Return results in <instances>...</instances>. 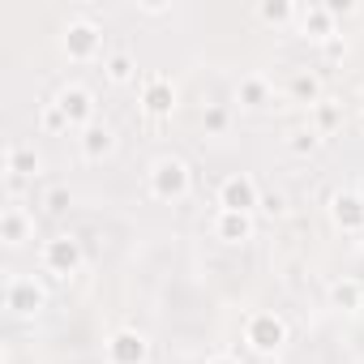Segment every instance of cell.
Here are the masks:
<instances>
[{
    "mask_svg": "<svg viewBox=\"0 0 364 364\" xmlns=\"http://www.w3.org/2000/svg\"><path fill=\"white\" fill-rule=\"evenodd\" d=\"M146 189L154 202H185L193 193V167L180 159V154H159L146 171Z\"/></svg>",
    "mask_w": 364,
    "mask_h": 364,
    "instance_id": "6da1fadb",
    "label": "cell"
},
{
    "mask_svg": "<svg viewBox=\"0 0 364 364\" xmlns=\"http://www.w3.org/2000/svg\"><path fill=\"white\" fill-rule=\"evenodd\" d=\"M86 266V249L73 232H56L39 245V270L52 274V279H73L77 270Z\"/></svg>",
    "mask_w": 364,
    "mask_h": 364,
    "instance_id": "7a4b0ae2",
    "label": "cell"
},
{
    "mask_svg": "<svg viewBox=\"0 0 364 364\" xmlns=\"http://www.w3.org/2000/svg\"><path fill=\"white\" fill-rule=\"evenodd\" d=\"M240 338H245L249 351L274 355V351H283V343H287V321H283L279 313H270V309H253V313L245 317V326H240Z\"/></svg>",
    "mask_w": 364,
    "mask_h": 364,
    "instance_id": "3957f363",
    "label": "cell"
},
{
    "mask_svg": "<svg viewBox=\"0 0 364 364\" xmlns=\"http://www.w3.org/2000/svg\"><path fill=\"white\" fill-rule=\"evenodd\" d=\"M60 52H65V60H73V65L99 60V56H103V26L90 22V18L65 22V31H60Z\"/></svg>",
    "mask_w": 364,
    "mask_h": 364,
    "instance_id": "277c9868",
    "label": "cell"
},
{
    "mask_svg": "<svg viewBox=\"0 0 364 364\" xmlns=\"http://www.w3.org/2000/svg\"><path fill=\"white\" fill-rule=\"evenodd\" d=\"M180 95H176V82L167 73H141L137 82V107L150 116V120H167L176 112Z\"/></svg>",
    "mask_w": 364,
    "mask_h": 364,
    "instance_id": "5b68a950",
    "label": "cell"
},
{
    "mask_svg": "<svg viewBox=\"0 0 364 364\" xmlns=\"http://www.w3.org/2000/svg\"><path fill=\"white\" fill-rule=\"evenodd\" d=\"M5 309L14 317H35L48 309V287L35 274H9L5 279Z\"/></svg>",
    "mask_w": 364,
    "mask_h": 364,
    "instance_id": "8992f818",
    "label": "cell"
},
{
    "mask_svg": "<svg viewBox=\"0 0 364 364\" xmlns=\"http://www.w3.org/2000/svg\"><path fill=\"white\" fill-rule=\"evenodd\" d=\"M56 107L69 116V124L82 133V129H90L95 124V112H99V99H95V90L90 86H82V82H65L60 90H56Z\"/></svg>",
    "mask_w": 364,
    "mask_h": 364,
    "instance_id": "52a82bcc",
    "label": "cell"
},
{
    "mask_svg": "<svg viewBox=\"0 0 364 364\" xmlns=\"http://www.w3.org/2000/svg\"><path fill=\"white\" fill-rule=\"evenodd\" d=\"M326 215H330V223H334L343 236H364V193H360V189H338V193H330Z\"/></svg>",
    "mask_w": 364,
    "mask_h": 364,
    "instance_id": "ba28073f",
    "label": "cell"
},
{
    "mask_svg": "<svg viewBox=\"0 0 364 364\" xmlns=\"http://www.w3.org/2000/svg\"><path fill=\"white\" fill-rule=\"evenodd\" d=\"M219 206H223V210H245V215H253V210L262 206L257 180H253L249 171H232V176H223V180H219Z\"/></svg>",
    "mask_w": 364,
    "mask_h": 364,
    "instance_id": "9c48e42d",
    "label": "cell"
},
{
    "mask_svg": "<svg viewBox=\"0 0 364 364\" xmlns=\"http://www.w3.org/2000/svg\"><path fill=\"white\" fill-rule=\"evenodd\" d=\"M107 364H150V338L141 330H116L103 343Z\"/></svg>",
    "mask_w": 364,
    "mask_h": 364,
    "instance_id": "30bf717a",
    "label": "cell"
},
{
    "mask_svg": "<svg viewBox=\"0 0 364 364\" xmlns=\"http://www.w3.org/2000/svg\"><path fill=\"white\" fill-rule=\"evenodd\" d=\"M296 35L309 39V43H330V39L343 35V31H338L334 14H330L326 5H300V9H296Z\"/></svg>",
    "mask_w": 364,
    "mask_h": 364,
    "instance_id": "8fae6325",
    "label": "cell"
},
{
    "mask_svg": "<svg viewBox=\"0 0 364 364\" xmlns=\"http://www.w3.org/2000/svg\"><path fill=\"white\" fill-rule=\"evenodd\" d=\"M253 232H257V223H253V215H245V210H215L210 215V236L219 240V245H249L253 240Z\"/></svg>",
    "mask_w": 364,
    "mask_h": 364,
    "instance_id": "7c38bea8",
    "label": "cell"
},
{
    "mask_svg": "<svg viewBox=\"0 0 364 364\" xmlns=\"http://www.w3.org/2000/svg\"><path fill=\"white\" fill-rule=\"evenodd\" d=\"M77 154H82L86 163H103V159H112V154H116V129H112L107 120H95L90 129L77 133Z\"/></svg>",
    "mask_w": 364,
    "mask_h": 364,
    "instance_id": "4fadbf2b",
    "label": "cell"
},
{
    "mask_svg": "<svg viewBox=\"0 0 364 364\" xmlns=\"http://www.w3.org/2000/svg\"><path fill=\"white\" fill-rule=\"evenodd\" d=\"M0 240H5L9 249H22L26 240H35V215L18 202H9L5 210H0Z\"/></svg>",
    "mask_w": 364,
    "mask_h": 364,
    "instance_id": "5bb4252c",
    "label": "cell"
},
{
    "mask_svg": "<svg viewBox=\"0 0 364 364\" xmlns=\"http://www.w3.org/2000/svg\"><path fill=\"white\" fill-rule=\"evenodd\" d=\"M236 103L249 107V112L274 107V86H270V77H266V73H245V77L236 82Z\"/></svg>",
    "mask_w": 364,
    "mask_h": 364,
    "instance_id": "9a60e30c",
    "label": "cell"
},
{
    "mask_svg": "<svg viewBox=\"0 0 364 364\" xmlns=\"http://www.w3.org/2000/svg\"><path fill=\"white\" fill-rule=\"evenodd\" d=\"M5 176H18V180H35V176H43V159H39V150L26 146V141H9V146H5Z\"/></svg>",
    "mask_w": 364,
    "mask_h": 364,
    "instance_id": "2e32d148",
    "label": "cell"
},
{
    "mask_svg": "<svg viewBox=\"0 0 364 364\" xmlns=\"http://www.w3.org/2000/svg\"><path fill=\"white\" fill-rule=\"evenodd\" d=\"M287 99L300 103V107H317V103L326 99V82H321V73H313V69H296L291 82H287Z\"/></svg>",
    "mask_w": 364,
    "mask_h": 364,
    "instance_id": "e0dca14e",
    "label": "cell"
},
{
    "mask_svg": "<svg viewBox=\"0 0 364 364\" xmlns=\"http://www.w3.org/2000/svg\"><path fill=\"white\" fill-rule=\"evenodd\" d=\"M309 129H313V133H321V137L338 133V129H343V103H338L334 95H326L317 107H309Z\"/></svg>",
    "mask_w": 364,
    "mask_h": 364,
    "instance_id": "ac0fdd59",
    "label": "cell"
},
{
    "mask_svg": "<svg viewBox=\"0 0 364 364\" xmlns=\"http://www.w3.org/2000/svg\"><path fill=\"white\" fill-rule=\"evenodd\" d=\"M330 304L334 309H343V313H360L364 309V287H360V279H334L330 283Z\"/></svg>",
    "mask_w": 364,
    "mask_h": 364,
    "instance_id": "d6986e66",
    "label": "cell"
},
{
    "mask_svg": "<svg viewBox=\"0 0 364 364\" xmlns=\"http://www.w3.org/2000/svg\"><path fill=\"white\" fill-rule=\"evenodd\" d=\"M103 77H107L112 86H133V82H141V77H137V60H133L129 52H112V56L103 60Z\"/></svg>",
    "mask_w": 364,
    "mask_h": 364,
    "instance_id": "ffe728a7",
    "label": "cell"
},
{
    "mask_svg": "<svg viewBox=\"0 0 364 364\" xmlns=\"http://www.w3.org/2000/svg\"><path fill=\"white\" fill-rule=\"evenodd\" d=\"M35 124H39V133L43 137H65L73 124H69V116L56 107V99H48V103H39V112H35Z\"/></svg>",
    "mask_w": 364,
    "mask_h": 364,
    "instance_id": "44dd1931",
    "label": "cell"
},
{
    "mask_svg": "<svg viewBox=\"0 0 364 364\" xmlns=\"http://www.w3.org/2000/svg\"><path fill=\"white\" fill-rule=\"evenodd\" d=\"M257 22H266V26H296V5H287V0H262Z\"/></svg>",
    "mask_w": 364,
    "mask_h": 364,
    "instance_id": "7402d4cb",
    "label": "cell"
},
{
    "mask_svg": "<svg viewBox=\"0 0 364 364\" xmlns=\"http://www.w3.org/2000/svg\"><path fill=\"white\" fill-rule=\"evenodd\" d=\"M287 150L296 154V159H309V154H317V146H321V133H313L309 124H296V129H287Z\"/></svg>",
    "mask_w": 364,
    "mask_h": 364,
    "instance_id": "603a6c76",
    "label": "cell"
},
{
    "mask_svg": "<svg viewBox=\"0 0 364 364\" xmlns=\"http://www.w3.org/2000/svg\"><path fill=\"white\" fill-rule=\"evenodd\" d=\"M202 129H206V137H223V133L232 129V107H228V103H206Z\"/></svg>",
    "mask_w": 364,
    "mask_h": 364,
    "instance_id": "cb8c5ba5",
    "label": "cell"
},
{
    "mask_svg": "<svg viewBox=\"0 0 364 364\" xmlns=\"http://www.w3.org/2000/svg\"><path fill=\"white\" fill-rule=\"evenodd\" d=\"M73 206V193H69V185H52L48 193H43V210L48 215H65Z\"/></svg>",
    "mask_w": 364,
    "mask_h": 364,
    "instance_id": "d4e9b609",
    "label": "cell"
},
{
    "mask_svg": "<svg viewBox=\"0 0 364 364\" xmlns=\"http://www.w3.org/2000/svg\"><path fill=\"white\" fill-rule=\"evenodd\" d=\"M257 210H266L270 219H283V215H287V198H283V193H262V206H257Z\"/></svg>",
    "mask_w": 364,
    "mask_h": 364,
    "instance_id": "484cf974",
    "label": "cell"
},
{
    "mask_svg": "<svg viewBox=\"0 0 364 364\" xmlns=\"http://www.w3.org/2000/svg\"><path fill=\"white\" fill-rule=\"evenodd\" d=\"M326 9L334 14V22H347V18H355V14H360L355 0H326Z\"/></svg>",
    "mask_w": 364,
    "mask_h": 364,
    "instance_id": "4316f807",
    "label": "cell"
},
{
    "mask_svg": "<svg viewBox=\"0 0 364 364\" xmlns=\"http://www.w3.org/2000/svg\"><path fill=\"white\" fill-rule=\"evenodd\" d=\"M321 52H326V60H347V39L334 35L330 43H321Z\"/></svg>",
    "mask_w": 364,
    "mask_h": 364,
    "instance_id": "83f0119b",
    "label": "cell"
},
{
    "mask_svg": "<svg viewBox=\"0 0 364 364\" xmlns=\"http://www.w3.org/2000/svg\"><path fill=\"white\" fill-rule=\"evenodd\" d=\"M206 364H240V355H232V351H215Z\"/></svg>",
    "mask_w": 364,
    "mask_h": 364,
    "instance_id": "f1b7e54d",
    "label": "cell"
},
{
    "mask_svg": "<svg viewBox=\"0 0 364 364\" xmlns=\"http://www.w3.org/2000/svg\"><path fill=\"white\" fill-rule=\"evenodd\" d=\"M137 9H141L146 18H163V14H167V5H137Z\"/></svg>",
    "mask_w": 364,
    "mask_h": 364,
    "instance_id": "f546056e",
    "label": "cell"
},
{
    "mask_svg": "<svg viewBox=\"0 0 364 364\" xmlns=\"http://www.w3.org/2000/svg\"><path fill=\"white\" fill-rule=\"evenodd\" d=\"M355 99H360V107H364V82H360V95H355Z\"/></svg>",
    "mask_w": 364,
    "mask_h": 364,
    "instance_id": "4dcf8cb0",
    "label": "cell"
},
{
    "mask_svg": "<svg viewBox=\"0 0 364 364\" xmlns=\"http://www.w3.org/2000/svg\"><path fill=\"white\" fill-rule=\"evenodd\" d=\"M355 120H360V129H364V107H360V116H355Z\"/></svg>",
    "mask_w": 364,
    "mask_h": 364,
    "instance_id": "1f68e13d",
    "label": "cell"
}]
</instances>
